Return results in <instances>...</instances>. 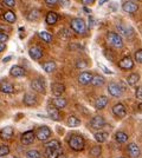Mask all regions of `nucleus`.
<instances>
[{
	"label": "nucleus",
	"mask_w": 142,
	"mask_h": 158,
	"mask_svg": "<svg viewBox=\"0 0 142 158\" xmlns=\"http://www.w3.org/2000/svg\"><path fill=\"white\" fill-rule=\"evenodd\" d=\"M94 137H95V139H96V142H98V143H104V142L108 139L109 135L107 132L98 131V132H95Z\"/></svg>",
	"instance_id": "obj_24"
},
{
	"label": "nucleus",
	"mask_w": 142,
	"mask_h": 158,
	"mask_svg": "<svg viewBox=\"0 0 142 158\" xmlns=\"http://www.w3.org/2000/svg\"><path fill=\"white\" fill-rule=\"evenodd\" d=\"M23 102H24L25 105L33 106V105H36V103H37V97H36V94H33V93H25Z\"/></svg>",
	"instance_id": "obj_19"
},
{
	"label": "nucleus",
	"mask_w": 142,
	"mask_h": 158,
	"mask_svg": "<svg viewBox=\"0 0 142 158\" xmlns=\"http://www.w3.org/2000/svg\"><path fill=\"white\" fill-rule=\"evenodd\" d=\"M101 152H102L101 146H94V148L90 150V157L97 158L100 155H101Z\"/></svg>",
	"instance_id": "obj_35"
},
{
	"label": "nucleus",
	"mask_w": 142,
	"mask_h": 158,
	"mask_svg": "<svg viewBox=\"0 0 142 158\" xmlns=\"http://www.w3.org/2000/svg\"><path fill=\"white\" fill-rule=\"evenodd\" d=\"M51 90H52V93L56 97H61L62 93H64V91H65V86L62 83H54L51 85Z\"/></svg>",
	"instance_id": "obj_16"
},
{
	"label": "nucleus",
	"mask_w": 142,
	"mask_h": 158,
	"mask_svg": "<svg viewBox=\"0 0 142 158\" xmlns=\"http://www.w3.org/2000/svg\"><path fill=\"white\" fill-rule=\"evenodd\" d=\"M47 114L49 117L52 119V120H59L61 119V113H59V110L57 107H54V105H49L46 109Z\"/></svg>",
	"instance_id": "obj_13"
},
{
	"label": "nucleus",
	"mask_w": 142,
	"mask_h": 158,
	"mask_svg": "<svg viewBox=\"0 0 142 158\" xmlns=\"http://www.w3.org/2000/svg\"><path fill=\"white\" fill-rule=\"evenodd\" d=\"M27 19L30 21H36V20L39 19V11L38 10H32L30 11L28 14H27Z\"/></svg>",
	"instance_id": "obj_33"
},
{
	"label": "nucleus",
	"mask_w": 142,
	"mask_h": 158,
	"mask_svg": "<svg viewBox=\"0 0 142 158\" xmlns=\"http://www.w3.org/2000/svg\"><path fill=\"white\" fill-rule=\"evenodd\" d=\"M26 158H41V155L38 150H28L26 152Z\"/></svg>",
	"instance_id": "obj_36"
},
{
	"label": "nucleus",
	"mask_w": 142,
	"mask_h": 158,
	"mask_svg": "<svg viewBox=\"0 0 142 158\" xmlns=\"http://www.w3.org/2000/svg\"><path fill=\"white\" fill-rule=\"evenodd\" d=\"M4 4L8 7H13L15 5V0H4Z\"/></svg>",
	"instance_id": "obj_43"
},
{
	"label": "nucleus",
	"mask_w": 142,
	"mask_h": 158,
	"mask_svg": "<svg viewBox=\"0 0 142 158\" xmlns=\"http://www.w3.org/2000/svg\"><path fill=\"white\" fill-rule=\"evenodd\" d=\"M139 80H140V74H137V73H131V74H129L128 78H127V83H128L130 86H135L137 83H139Z\"/></svg>",
	"instance_id": "obj_26"
},
{
	"label": "nucleus",
	"mask_w": 142,
	"mask_h": 158,
	"mask_svg": "<svg viewBox=\"0 0 142 158\" xmlns=\"http://www.w3.org/2000/svg\"><path fill=\"white\" fill-rule=\"evenodd\" d=\"M43 70L47 73L54 72V70H56V64H54V61H46V63H44V64H43Z\"/></svg>",
	"instance_id": "obj_29"
},
{
	"label": "nucleus",
	"mask_w": 142,
	"mask_h": 158,
	"mask_svg": "<svg viewBox=\"0 0 142 158\" xmlns=\"http://www.w3.org/2000/svg\"><path fill=\"white\" fill-rule=\"evenodd\" d=\"M68 104V102H67V99L65 98H62V97H56V98L52 100V105L54 107H57L58 110L59 109H64L65 106Z\"/></svg>",
	"instance_id": "obj_23"
},
{
	"label": "nucleus",
	"mask_w": 142,
	"mask_h": 158,
	"mask_svg": "<svg viewBox=\"0 0 142 158\" xmlns=\"http://www.w3.org/2000/svg\"><path fill=\"white\" fill-rule=\"evenodd\" d=\"M96 0H82V2H83V5L84 6H87V5H91V4H94Z\"/></svg>",
	"instance_id": "obj_45"
},
{
	"label": "nucleus",
	"mask_w": 142,
	"mask_h": 158,
	"mask_svg": "<svg viewBox=\"0 0 142 158\" xmlns=\"http://www.w3.org/2000/svg\"><path fill=\"white\" fill-rule=\"evenodd\" d=\"M117 31L120 33V35H130L133 33V30L130 27L123 26V25H117Z\"/></svg>",
	"instance_id": "obj_28"
},
{
	"label": "nucleus",
	"mask_w": 142,
	"mask_h": 158,
	"mask_svg": "<svg viewBox=\"0 0 142 158\" xmlns=\"http://www.w3.org/2000/svg\"><path fill=\"white\" fill-rule=\"evenodd\" d=\"M91 84L94 86H102L104 83H105V79L103 76H100V74H96V76H93V78H91V81H90Z\"/></svg>",
	"instance_id": "obj_25"
},
{
	"label": "nucleus",
	"mask_w": 142,
	"mask_h": 158,
	"mask_svg": "<svg viewBox=\"0 0 142 158\" xmlns=\"http://www.w3.org/2000/svg\"><path fill=\"white\" fill-rule=\"evenodd\" d=\"M34 139H36V133H34V131L33 130H28V131L24 132L21 135L20 140L24 145H31L34 142Z\"/></svg>",
	"instance_id": "obj_7"
},
{
	"label": "nucleus",
	"mask_w": 142,
	"mask_h": 158,
	"mask_svg": "<svg viewBox=\"0 0 142 158\" xmlns=\"http://www.w3.org/2000/svg\"><path fill=\"white\" fill-rule=\"evenodd\" d=\"M120 158H124V157H120Z\"/></svg>",
	"instance_id": "obj_53"
},
{
	"label": "nucleus",
	"mask_w": 142,
	"mask_h": 158,
	"mask_svg": "<svg viewBox=\"0 0 142 158\" xmlns=\"http://www.w3.org/2000/svg\"><path fill=\"white\" fill-rule=\"evenodd\" d=\"M1 158H6V157H1Z\"/></svg>",
	"instance_id": "obj_52"
},
{
	"label": "nucleus",
	"mask_w": 142,
	"mask_h": 158,
	"mask_svg": "<svg viewBox=\"0 0 142 158\" xmlns=\"http://www.w3.org/2000/svg\"><path fill=\"white\" fill-rule=\"evenodd\" d=\"M5 44H4V43H0V52H2V51H4V50H5Z\"/></svg>",
	"instance_id": "obj_47"
},
{
	"label": "nucleus",
	"mask_w": 142,
	"mask_h": 158,
	"mask_svg": "<svg viewBox=\"0 0 142 158\" xmlns=\"http://www.w3.org/2000/svg\"><path fill=\"white\" fill-rule=\"evenodd\" d=\"M11 58H12V57H6V58H4V59H2V61H4V63H7V61H10V60H11Z\"/></svg>",
	"instance_id": "obj_48"
},
{
	"label": "nucleus",
	"mask_w": 142,
	"mask_h": 158,
	"mask_svg": "<svg viewBox=\"0 0 142 158\" xmlns=\"http://www.w3.org/2000/svg\"><path fill=\"white\" fill-rule=\"evenodd\" d=\"M118 66L121 67L122 70H131L134 67V61L130 57H124L123 59L118 61Z\"/></svg>",
	"instance_id": "obj_11"
},
{
	"label": "nucleus",
	"mask_w": 142,
	"mask_h": 158,
	"mask_svg": "<svg viewBox=\"0 0 142 158\" xmlns=\"http://www.w3.org/2000/svg\"><path fill=\"white\" fill-rule=\"evenodd\" d=\"M34 133H36V137L39 139V140L45 142L46 139L50 138V136H51V130H50V127H47V126H41Z\"/></svg>",
	"instance_id": "obj_5"
},
{
	"label": "nucleus",
	"mask_w": 142,
	"mask_h": 158,
	"mask_svg": "<svg viewBox=\"0 0 142 158\" xmlns=\"http://www.w3.org/2000/svg\"><path fill=\"white\" fill-rule=\"evenodd\" d=\"M10 74H11L12 77L19 78V77L25 76V70H24L21 66L14 65V66H12V67H11V70H10Z\"/></svg>",
	"instance_id": "obj_18"
},
{
	"label": "nucleus",
	"mask_w": 142,
	"mask_h": 158,
	"mask_svg": "<svg viewBox=\"0 0 142 158\" xmlns=\"http://www.w3.org/2000/svg\"><path fill=\"white\" fill-rule=\"evenodd\" d=\"M83 10H84V12H85V13H90V12H91V11H90V10H89L88 7H83Z\"/></svg>",
	"instance_id": "obj_49"
},
{
	"label": "nucleus",
	"mask_w": 142,
	"mask_h": 158,
	"mask_svg": "<svg viewBox=\"0 0 142 158\" xmlns=\"http://www.w3.org/2000/svg\"><path fill=\"white\" fill-rule=\"evenodd\" d=\"M136 98L139 99V100H141L142 99V87L141 86H139L137 90H136Z\"/></svg>",
	"instance_id": "obj_44"
},
{
	"label": "nucleus",
	"mask_w": 142,
	"mask_h": 158,
	"mask_svg": "<svg viewBox=\"0 0 142 158\" xmlns=\"http://www.w3.org/2000/svg\"><path fill=\"white\" fill-rule=\"evenodd\" d=\"M28 54L33 60H38L43 57V50L39 46H32L28 50Z\"/></svg>",
	"instance_id": "obj_14"
},
{
	"label": "nucleus",
	"mask_w": 142,
	"mask_h": 158,
	"mask_svg": "<svg viewBox=\"0 0 142 158\" xmlns=\"http://www.w3.org/2000/svg\"><path fill=\"white\" fill-rule=\"evenodd\" d=\"M4 19L6 20L7 23H10V24H12V23H15V14L12 12V11H7V12H5V14H4Z\"/></svg>",
	"instance_id": "obj_32"
},
{
	"label": "nucleus",
	"mask_w": 142,
	"mask_h": 158,
	"mask_svg": "<svg viewBox=\"0 0 142 158\" xmlns=\"http://www.w3.org/2000/svg\"><path fill=\"white\" fill-rule=\"evenodd\" d=\"M7 40H8V35H7L6 33L4 32H0V43H6Z\"/></svg>",
	"instance_id": "obj_40"
},
{
	"label": "nucleus",
	"mask_w": 142,
	"mask_h": 158,
	"mask_svg": "<svg viewBox=\"0 0 142 158\" xmlns=\"http://www.w3.org/2000/svg\"><path fill=\"white\" fill-rule=\"evenodd\" d=\"M67 122H68V125L70 127H77V126L81 125V120L77 117H75V116H70Z\"/></svg>",
	"instance_id": "obj_30"
},
{
	"label": "nucleus",
	"mask_w": 142,
	"mask_h": 158,
	"mask_svg": "<svg viewBox=\"0 0 142 158\" xmlns=\"http://www.w3.org/2000/svg\"><path fill=\"white\" fill-rule=\"evenodd\" d=\"M91 78H93V74L90 72H82L80 76H78V81L82 85H88L91 81Z\"/></svg>",
	"instance_id": "obj_20"
},
{
	"label": "nucleus",
	"mask_w": 142,
	"mask_h": 158,
	"mask_svg": "<svg viewBox=\"0 0 142 158\" xmlns=\"http://www.w3.org/2000/svg\"><path fill=\"white\" fill-rule=\"evenodd\" d=\"M105 125V120L104 118L102 117V116H95L93 118L90 119V126L93 127V129H96V130H100L102 129L103 126Z\"/></svg>",
	"instance_id": "obj_8"
},
{
	"label": "nucleus",
	"mask_w": 142,
	"mask_h": 158,
	"mask_svg": "<svg viewBox=\"0 0 142 158\" xmlns=\"http://www.w3.org/2000/svg\"><path fill=\"white\" fill-rule=\"evenodd\" d=\"M84 138L80 136V135H72L70 138H69V146L74 150V151H82L84 149Z\"/></svg>",
	"instance_id": "obj_2"
},
{
	"label": "nucleus",
	"mask_w": 142,
	"mask_h": 158,
	"mask_svg": "<svg viewBox=\"0 0 142 158\" xmlns=\"http://www.w3.org/2000/svg\"><path fill=\"white\" fill-rule=\"evenodd\" d=\"M61 35L63 38H69V37H71V31H69V30H62L61 31Z\"/></svg>",
	"instance_id": "obj_39"
},
{
	"label": "nucleus",
	"mask_w": 142,
	"mask_h": 158,
	"mask_svg": "<svg viewBox=\"0 0 142 158\" xmlns=\"http://www.w3.org/2000/svg\"><path fill=\"white\" fill-rule=\"evenodd\" d=\"M128 153L129 156L131 158H137L140 157V153H141V150H140V148L135 144V143H130L128 145Z\"/></svg>",
	"instance_id": "obj_15"
},
{
	"label": "nucleus",
	"mask_w": 142,
	"mask_h": 158,
	"mask_svg": "<svg viewBox=\"0 0 142 158\" xmlns=\"http://www.w3.org/2000/svg\"><path fill=\"white\" fill-rule=\"evenodd\" d=\"M44 156L46 158H57L61 155L62 151V144L58 140H50L44 144Z\"/></svg>",
	"instance_id": "obj_1"
},
{
	"label": "nucleus",
	"mask_w": 142,
	"mask_h": 158,
	"mask_svg": "<svg viewBox=\"0 0 142 158\" xmlns=\"http://www.w3.org/2000/svg\"><path fill=\"white\" fill-rule=\"evenodd\" d=\"M108 92L110 96L113 97H121L122 93H123V89L121 87L120 84H116V83H110L108 86Z\"/></svg>",
	"instance_id": "obj_6"
},
{
	"label": "nucleus",
	"mask_w": 142,
	"mask_h": 158,
	"mask_svg": "<svg viewBox=\"0 0 142 158\" xmlns=\"http://www.w3.org/2000/svg\"><path fill=\"white\" fill-rule=\"evenodd\" d=\"M107 104H108V98L105 96H101V97H98V98L95 100V107L97 110L104 109L107 106Z\"/></svg>",
	"instance_id": "obj_21"
},
{
	"label": "nucleus",
	"mask_w": 142,
	"mask_h": 158,
	"mask_svg": "<svg viewBox=\"0 0 142 158\" xmlns=\"http://www.w3.org/2000/svg\"><path fill=\"white\" fill-rule=\"evenodd\" d=\"M115 139H116V142H118V143H126V142L128 140V135H127L126 132L118 131L115 135Z\"/></svg>",
	"instance_id": "obj_31"
},
{
	"label": "nucleus",
	"mask_w": 142,
	"mask_h": 158,
	"mask_svg": "<svg viewBox=\"0 0 142 158\" xmlns=\"http://www.w3.org/2000/svg\"><path fill=\"white\" fill-rule=\"evenodd\" d=\"M104 2H107V0H100V2H98V4H100V6H102Z\"/></svg>",
	"instance_id": "obj_50"
},
{
	"label": "nucleus",
	"mask_w": 142,
	"mask_h": 158,
	"mask_svg": "<svg viewBox=\"0 0 142 158\" xmlns=\"http://www.w3.org/2000/svg\"><path fill=\"white\" fill-rule=\"evenodd\" d=\"M8 153H10V148L7 145H1L0 146V158L5 157Z\"/></svg>",
	"instance_id": "obj_37"
},
{
	"label": "nucleus",
	"mask_w": 142,
	"mask_h": 158,
	"mask_svg": "<svg viewBox=\"0 0 142 158\" xmlns=\"http://www.w3.org/2000/svg\"><path fill=\"white\" fill-rule=\"evenodd\" d=\"M87 66V63L84 61V60H78L77 63H76V67L77 69H84Z\"/></svg>",
	"instance_id": "obj_41"
},
{
	"label": "nucleus",
	"mask_w": 142,
	"mask_h": 158,
	"mask_svg": "<svg viewBox=\"0 0 142 158\" xmlns=\"http://www.w3.org/2000/svg\"><path fill=\"white\" fill-rule=\"evenodd\" d=\"M57 2H59L62 7H68L70 5V0H57Z\"/></svg>",
	"instance_id": "obj_42"
},
{
	"label": "nucleus",
	"mask_w": 142,
	"mask_h": 158,
	"mask_svg": "<svg viewBox=\"0 0 142 158\" xmlns=\"http://www.w3.org/2000/svg\"><path fill=\"white\" fill-rule=\"evenodd\" d=\"M38 35L41 37V39L44 40L45 43H51L52 41V35L50 34L49 32H45V31H41V32L38 33Z\"/></svg>",
	"instance_id": "obj_34"
},
{
	"label": "nucleus",
	"mask_w": 142,
	"mask_h": 158,
	"mask_svg": "<svg viewBox=\"0 0 142 158\" xmlns=\"http://www.w3.org/2000/svg\"><path fill=\"white\" fill-rule=\"evenodd\" d=\"M122 10L127 13H135L139 10V6H137V4L133 2V1H126L122 5Z\"/></svg>",
	"instance_id": "obj_12"
},
{
	"label": "nucleus",
	"mask_w": 142,
	"mask_h": 158,
	"mask_svg": "<svg viewBox=\"0 0 142 158\" xmlns=\"http://www.w3.org/2000/svg\"><path fill=\"white\" fill-rule=\"evenodd\" d=\"M0 91L2 93H13L14 87L11 83L8 81H1L0 83Z\"/></svg>",
	"instance_id": "obj_22"
},
{
	"label": "nucleus",
	"mask_w": 142,
	"mask_h": 158,
	"mask_svg": "<svg viewBox=\"0 0 142 158\" xmlns=\"http://www.w3.org/2000/svg\"><path fill=\"white\" fill-rule=\"evenodd\" d=\"M45 2H46L47 5H50V6H51V5H54V4L57 2V0H45Z\"/></svg>",
	"instance_id": "obj_46"
},
{
	"label": "nucleus",
	"mask_w": 142,
	"mask_h": 158,
	"mask_svg": "<svg viewBox=\"0 0 142 158\" xmlns=\"http://www.w3.org/2000/svg\"><path fill=\"white\" fill-rule=\"evenodd\" d=\"M107 40H108L109 44L111 46H114L115 48H121V47H123V40H122V37L118 33L108 32V34H107Z\"/></svg>",
	"instance_id": "obj_3"
},
{
	"label": "nucleus",
	"mask_w": 142,
	"mask_h": 158,
	"mask_svg": "<svg viewBox=\"0 0 142 158\" xmlns=\"http://www.w3.org/2000/svg\"><path fill=\"white\" fill-rule=\"evenodd\" d=\"M13 158H19V157H13Z\"/></svg>",
	"instance_id": "obj_51"
},
{
	"label": "nucleus",
	"mask_w": 142,
	"mask_h": 158,
	"mask_svg": "<svg viewBox=\"0 0 142 158\" xmlns=\"http://www.w3.org/2000/svg\"><path fill=\"white\" fill-rule=\"evenodd\" d=\"M70 26L74 30L76 33H80V34H83L87 30V25L84 23V20L81 19V18H75V19L71 20L70 23Z\"/></svg>",
	"instance_id": "obj_4"
},
{
	"label": "nucleus",
	"mask_w": 142,
	"mask_h": 158,
	"mask_svg": "<svg viewBox=\"0 0 142 158\" xmlns=\"http://www.w3.org/2000/svg\"><path fill=\"white\" fill-rule=\"evenodd\" d=\"M113 112H114V114H115L116 117H118V118H123L127 114V110H126L124 105L121 104V103L115 104V105L113 106Z\"/></svg>",
	"instance_id": "obj_10"
},
{
	"label": "nucleus",
	"mask_w": 142,
	"mask_h": 158,
	"mask_svg": "<svg viewBox=\"0 0 142 158\" xmlns=\"http://www.w3.org/2000/svg\"><path fill=\"white\" fill-rule=\"evenodd\" d=\"M31 87L32 90L38 93H44L45 92V84H44V80H41V78L33 79L31 81Z\"/></svg>",
	"instance_id": "obj_9"
},
{
	"label": "nucleus",
	"mask_w": 142,
	"mask_h": 158,
	"mask_svg": "<svg viewBox=\"0 0 142 158\" xmlns=\"http://www.w3.org/2000/svg\"><path fill=\"white\" fill-rule=\"evenodd\" d=\"M13 137V127L12 126H5L1 131H0V138L1 139H11Z\"/></svg>",
	"instance_id": "obj_17"
},
{
	"label": "nucleus",
	"mask_w": 142,
	"mask_h": 158,
	"mask_svg": "<svg viewBox=\"0 0 142 158\" xmlns=\"http://www.w3.org/2000/svg\"><path fill=\"white\" fill-rule=\"evenodd\" d=\"M45 20H46V23L49 25H54V24L57 23V20H58V15H57L56 12H49V13L46 14Z\"/></svg>",
	"instance_id": "obj_27"
},
{
	"label": "nucleus",
	"mask_w": 142,
	"mask_h": 158,
	"mask_svg": "<svg viewBox=\"0 0 142 158\" xmlns=\"http://www.w3.org/2000/svg\"><path fill=\"white\" fill-rule=\"evenodd\" d=\"M135 60L137 64L142 63V50H137L135 52Z\"/></svg>",
	"instance_id": "obj_38"
}]
</instances>
